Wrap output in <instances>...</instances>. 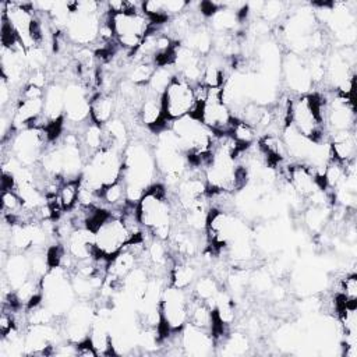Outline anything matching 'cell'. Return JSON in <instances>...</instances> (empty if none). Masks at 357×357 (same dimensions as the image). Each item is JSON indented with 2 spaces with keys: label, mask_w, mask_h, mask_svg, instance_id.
<instances>
[{
  "label": "cell",
  "mask_w": 357,
  "mask_h": 357,
  "mask_svg": "<svg viewBox=\"0 0 357 357\" xmlns=\"http://www.w3.org/2000/svg\"><path fill=\"white\" fill-rule=\"evenodd\" d=\"M159 176L152 145L145 141L131 139L123 152V183L127 202L137 204L144 192L158 183Z\"/></svg>",
  "instance_id": "1"
},
{
  "label": "cell",
  "mask_w": 357,
  "mask_h": 357,
  "mask_svg": "<svg viewBox=\"0 0 357 357\" xmlns=\"http://www.w3.org/2000/svg\"><path fill=\"white\" fill-rule=\"evenodd\" d=\"M137 213L144 230L153 238L167 241L176 225V205L163 183L151 185L137 202Z\"/></svg>",
  "instance_id": "2"
},
{
  "label": "cell",
  "mask_w": 357,
  "mask_h": 357,
  "mask_svg": "<svg viewBox=\"0 0 357 357\" xmlns=\"http://www.w3.org/2000/svg\"><path fill=\"white\" fill-rule=\"evenodd\" d=\"M106 3L99 1H71V14L63 29L68 42L78 47H92L99 39L103 20L109 14Z\"/></svg>",
  "instance_id": "3"
},
{
  "label": "cell",
  "mask_w": 357,
  "mask_h": 357,
  "mask_svg": "<svg viewBox=\"0 0 357 357\" xmlns=\"http://www.w3.org/2000/svg\"><path fill=\"white\" fill-rule=\"evenodd\" d=\"M109 25L116 43L131 54L141 46L155 26L151 17L142 10V3H132L121 11L109 13Z\"/></svg>",
  "instance_id": "4"
},
{
  "label": "cell",
  "mask_w": 357,
  "mask_h": 357,
  "mask_svg": "<svg viewBox=\"0 0 357 357\" xmlns=\"http://www.w3.org/2000/svg\"><path fill=\"white\" fill-rule=\"evenodd\" d=\"M123 177V151L103 146L86 158L79 174V184L100 195L105 187Z\"/></svg>",
  "instance_id": "5"
},
{
  "label": "cell",
  "mask_w": 357,
  "mask_h": 357,
  "mask_svg": "<svg viewBox=\"0 0 357 357\" xmlns=\"http://www.w3.org/2000/svg\"><path fill=\"white\" fill-rule=\"evenodd\" d=\"M326 98L319 93H304L290 99L289 124L307 138L318 142L326 135L325 128Z\"/></svg>",
  "instance_id": "6"
},
{
  "label": "cell",
  "mask_w": 357,
  "mask_h": 357,
  "mask_svg": "<svg viewBox=\"0 0 357 357\" xmlns=\"http://www.w3.org/2000/svg\"><path fill=\"white\" fill-rule=\"evenodd\" d=\"M3 144V151L11 153L22 166L36 167L52 142L46 127H26L14 131Z\"/></svg>",
  "instance_id": "7"
},
{
  "label": "cell",
  "mask_w": 357,
  "mask_h": 357,
  "mask_svg": "<svg viewBox=\"0 0 357 357\" xmlns=\"http://www.w3.org/2000/svg\"><path fill=\"white\" fill-rule=\"evenodd\" d=\"M191 290L167 284L160 298V333L163 340L178 333L188 324Z\"/></svg>",
  "instance_id": "8"
},
{
  "label": "cell",
  "mask_w": 357,
  "mask_h": 357,
  "mask_svg": "<svg viewBox=\"0 0 357 357\" xmlns=\"http://www.w3.org/2000/svg\"><path fill=\"white\" fill-rule=\"evenodd\" d=\"M195 105L197 100L194 85L184 79L181 75L176 74L162 93L163 119L165 123H167L166 126L169 127L172 121L191 114L195 109Z\"/></svg>",
  "instance_id": "9"
},
{
  "label": "cell",
  "mask_w": 357,
  "mask_h": 357,
  "mask_svg": "<svg viewBox=\"0 0 357 357\" xmlns=\"http://www.w3.org/2000/svg\"><path fill=\"white\" fill-rule=\"evenodd\" d=\"M92 93L79 82L68 81L64 86V123L82 127L91 120Z\"/></svg>",
  "instance_id": "10"
},
{
  "label": "cell",
  "mask_w": 357,
  "mask_h": 357,
  "mask_svg": "<svg viewBox=\"0 0 357 357\" xmlns=\"http://www.w3.org/2000/svg\"><path fill=\"white\" fill-rule=\"evenodd\" d=\"M95 311L96 308L92 305L91 300H77L63 317L61 332L64 339L75 344L88 340Z\"/></svg>",
  "instance_id": "11"
},
{
  "label": "cell",
  "mask_w": 357,
  "mask_h": 357,
  "mask_svg": "<svg viewBox=\"0 0 357 357\" xmlns=\"http://www.w3.org/2000/svg\"><path fill=\"white\" fill-rule=\"evenodd\" d=\"M356 113L351 103V98L340 93H335L332 99H326L325 106V128L326 135L339 131L354 130Z\"/></svg>",
  "instance_id": "12"
},
{
  "label": "cell",
  "mask_w": 357,
  "mask_h": 357,
  "mask_svg": "<svg viewBox=\"0 0 357 357\" xmlns=\"http://www.w3.org/2000/svg\"><path fill=\"white\" fill-rule=\"evenodd\" d=\"M178 343L183 354L204 357L216 351V342L211 331L187 324L178 332Z\"/></svg>",
  "instance_id": "13"
},
{
  "label": "cell",
  "mask_w": 357,
  "mask_h": 357,
  "mask_svg": "<svg viewBox=\"0 0 357 357\" xmlns=\"http://www.w3.org/2000/svg\"><path fill=\"white\" fill-rule=\"evenodd\" d=\"M282 70L290 91L296 92L297 95H304L311 91L314 84L307 67V61L301 56L289 53L282 63Z\"/></svg>",
  "instance_id": "14"
},
{
  "label": "cell",
  "mask_w": 357,
  "mask_h": 357,
  "mask_svg": "<svg viewBox=\"0 0 357 357\" xmlns=\"http://www.w3.org/2000/svg\"><path fill=\"white\" fill-rule=\"evenodd\" d=\"M286 181L291 185L296 194L304 199V202L312 192L319 188H325L322 178L305 163L290 165L286 170Z\"/></svg>",
  "instance_id": "15"
},
{
  "label": "cell",
  "mask_w": 357,
  "mask_h": 357,
  "mask_svg": "<svg viewBox=\"0 0 357 357\" xmlns=\"http://www.w3.org/2000/svg\"><path fill=\"white\" fill-rule=\"evenodd\" d=\"M110 318H112V307L96 308L91 328H89L88 340L92 344V347L96 350L98 356L113 354L112 336H110Z\"/></svg>",
  "instance_id": "16"
},
{
  "label": "cell",
  "mask_w": 357,
  "mask_h": 357,
  "mask_svg": "<svg viewBox=\"0 0 357 357\" xmlns=\"http://www.w3.org/2000/svg\"><path fill=\"white\" fill-rule=\"evenodd\" d=\"M64 250L74 262L98 257L95 250L93 231L86 226L74 227L64 238Z\"/></svg>",
  "instance_id": "17"
},
{
  "label": "cell",
  "mask_w": 357,
  "mask_h": 357,
  "mask_svg": "<svg viewBox=\"0 0 357 357\" xmlns=\"http://www.w3.org/2000/svg\"><path fill=\"white\" fill-rule=\"evenodd\" d=\"M1 278L8 282L13 290L32 278L28 252H8V257H6V251H3Z\"/></svg>",
  "instance_id": "18"
},
{
  "label": "cell",
  "mask_w": 357,
  "mask_h": 357,
  "mask_svg": "<svg viewBox=\"0 0 357 357\" xmlns=\"http://www.w3.org/2000/svg\"><path fill=\"white\" fill-rule=\"evenodd\" d=\"M138 117L141 123L152 130L159 131L162 128H166V123L163 119V106H162V95L156 93L153 91H149L145 86L144 96L138 109Z\"/></svg>",
  "instance_id": "19"
},
{
  "label": "cell",
  "mask_w": 357,
  "mask_h": 357,
  "mask_svg": "<svg viewBox=\"0 0 357 357\" xmlns=\"http://www.w3.org/2000/svg\"><path fill=\"white\" fill-rule=\"evenodd\" d=\"M64 86L60 82H49L43 92V127L60 123L64 119Z\"/></svg>",
  "instance_id": "20"
},
{
  "label": "cell",
  "mask_w": 357,
  "mask_h": 357,
  "mask_svg": "<svg viewBox=\"0 0 357 357\" xmlns=\"http://www.w3.org/2000/svg\"><path fill=\"white\" fill-rule=\"evenodd\" d=\"M280 138L283 142V146L286 149L287 156L297 160V163H305L315 141L307 138L301 132H298L291 124H287L282 132Z\"/></svg>",
  "instance_id": "21"
},
{
  "label": "cell",
  "mask_w": 357,
  "mask_h": 357,
  "mask_svg": "<svg viewBox=\"0 0 357 357\" xmlns=\"http://www.w3.org/2000/svg\"><path fill=\"white\" fill-rule=\"evenodd\" d=\"M328 142L331 145L332 156L340 163H347L356 159L357 152V138L356 131H339L328 135Z\"/></svg>",
  "instance_id": "22"
},
{
  "label": "cell",
  "mask_w": 357,
  "mask_h": 357,
  "mask_svg": "<svg viewBox=\"0 0 357 357\" xmlns=\"http://www.w3.org/2000/svg\"><path fill=\"white\" fill-rule=\"evenodd\" d=\"M117 100L113 93L95 92L91 98V121L105 126L116 117Z\"/></svg>",
  "instance_id": "23"
},
{
  "label": "cell",
  "mask_w": 357,
  "mask_h": 357,
  "mask_svg": "<svg viewBox=\"0 0 357 357\" xmlns=\"http://www.w3.org/2000/svg\"><path fill=\"white\" fill-rule=\"evenodd\" d=\"M198 278L197 266L191 262V258L173 259L169 271V284L180 289H190Z\"/></svg>",
  "instance_id": "24"
},
{
  "label": "cell",
  "mask_w": 357,
  "mask_h": 357,
  "mask_svg": "<svg viewBox=\"0 0 357 357\" xmlns=\"http://www.w3.org/2000/svg\"><path fill=\"white\" fill-rule=\"evenodd\" d=\"M103 127L105 132V146H113L116 149H120L124 152L126 146L130 144V130L124 120L119 116L113 117L110 121H107Z\"/></svg>",
  "instance_id": "25"
},
{
  "label": "cell",
  "mask_w": 357,
  "mask_h": 357,
  "mask_svg": "<svg viewBox=\"0 0 357 357\" xmlns=\"http://www.w3.org/2000/svg\"><path fill=\"white\" fill-rule=\"evenodd\" d=\"M191 289H192L191 294L194 297L202 300L212 308V303H213L215 297L218 296L219 290L222 289V284L212 273H209V275L198 276L197 280L194 282V284L191 286Z\"/></svg>",
  "instance_id": "26"
},
{
  "label": "cell",
  "mask_w": 357,
  "mask_h": 357,
  "mask_svg": "<svg viewBox=\"0 0 357 357\" xmlns=\"http://www.w3.org/2000/svg\"><path fill=\"white\" fill-rule=\"evenodd\" d=\"M222 349V354L226 356H241L245 354L250 349V339L243 332H230L225 333L216 340V349Z\"/></svg>",
  "instance_id": "27"
},
{
  "label": "cell",
  "mask_w": 357,
  "mask_h": 357,
  "mask_svg": "<svg viewBox=\"0 0 357 357\" xmlns=\"http://www.w3.org/2000/svg\"><path fill=\"white\" fill-rule=\"evenodd\" d=\"M332 206H314L308 205L304 211V225L311 233H319L324 230L332 216Z\"/></svg>",
  "instance_id": "28"
},
{
  "label": "cell",
  "mask_w": 357,
  "mask_h": 357,
  "mask_svg": "<svg viewBox=\"0 0 357 357\" xmlns=\"http://www.w3.org/2000/svg\"><path fill=\"white\" fill-rule=\"evenodd\" d=\"M155 68H156V64L153 61L134 60V63L128 67L127 81L139 86H145L149 82Z\"/></svg>",
  "instance_id": "29"
},
{
  "label": "cell",
  "mask_w": 357,
  "mask_h": 357,
  "mask_svg": "<svg viewBox=\"0 0 357 357\" xmlns=\"http://www.w3.org/2000/svg\"><path fill=\"white\" fill-rule=\"evenodd\" d=\"M176 70L172 64L169 66H156L149 82L145 85L149 91H153L156 93H163L165 89L167 88V85L170 84V81L174 78L176 75Z\"/></svg>",
  "instance_id": "30"
},
{
  "label": "cell",
  "mask_w": 357,
  "mask_h": 357,
  "mask_svg": "<svg viewBox=\"0 0 357 357\" xmlns=\"http://www.w3.org/2000/svg\"><path fill=\"white\" fill-rule=\"evenodd\" d=\"M286 11V3L283 1H265L259 11V18L266 24L278 21Z\"/></svg>",
  "instance_id": "31"
},
{
  "label": "cell",
  "mask_w": 357,
  "mask_h": 357,
  "mask_svg": "<svg viewBox=\"0 0 357 357\" xmlns=\"http://www.w3.org/2000/svg\"><path fill=\"white\" fill-rule=\"evenodd\" d=\"M339 296L346 301L357 300V275L354 272L346 273L339 283Z\"/></svg>",
  "instance_id": "32"
}]
</instances>
